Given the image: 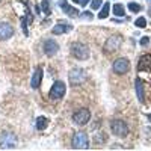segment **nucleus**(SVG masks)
<instances>
[{
  "mask_svg": "<svg viewBox=\"0 0 151 151\" xmlns=\"http://www.w3.org/2000/svg\"><path fill=\"white\" fill-rule=\"evenodd\" d=\"M71 55L77 60H86L89 59V48L83 42H73L71 44Z\"/></svg>",
  "mask_w": 151,
  "mask_h": 151,
  "instance_id": "f257e3e1",
  "label": "nucleus"
},
{
  "mask_svg": "<svg viewBox=\"0 0 151 151\" xmlns=\"http://www.w3.org/2000/svg\"><path fill=\"white\" fill-rule=\"evenodd\" d=\"M110 130H112L113 134L118 136V137H125L129 134V125L125 124L122 119H112Z\"/></svg>",
  "mask_w": 151,
  "mask_h": 151,
  "instance_id": "f03ea898",
  "label": "nucleus"
},
{
  "mask_svg": "<svg viewBox=\"0 0 151 151\" xmlns=\"http://www.w3.org/2000/svg\"><path fill=\"white\" fill-rule=\"evenodd\" d=\"M121 42H122V38L119 35H112L109 36V40L104 42L103 45V52L104 55H109V53H113V52H116V50L121 47Z\"/></svg>",
  "mask_w": 151,
  "mask_h": 151,
  "instance_id": "7ed1b4c3",
  "label": "nucleus"
},
{
  "mask_svg": "<svg viewBox=\"0 0 151 151\" xmlns=\"http://www.w3.org/2000/svg\"><path fill=\"white\" fill-rule=\"evenodd\" d=\"M130 67H132L130 65V60L127 58H118L115 62H113L112 70H113V73H115V74L122 76V74H127L130 71Z\"/></svg>",
  "mask_w": 151,
  "mask_h": 151,
  "instance_id": "20e7f679",
  "label": "nucleus"
},
{
  "mask_svg": "<svg viewBox=\"0 0 151 151\" xmlns=\"http://www.w3.org/2000/svg\"><path fill=\"white\" fill-rule=\"evenodd\" d=\"M65 91H67L65 83L60 82V80H56V82L53 83V86L50 88L48 95H50V98H53V100H60L62 97L65 95Z\"/></svg>",
  "mask_w": 151,
  "mask_h": 151,
  "instance_id": "39448f33",
  "label": "nucleus"
},
{
  "mask_svg": "<svg viewBox=\"0 0 151 151\" xmlns=\"http://www.w3.org/2000/svg\"><path fill=\"white\" fill-rule=\"evenodd\" d=\"M17 147V136L12 132H3L0 134V148H14Z\"/></svg>",
  "mask_w": 151,
  "mask_h": 151,
  "instance_id": "423d86ee",
  "label": "nucleus"
},
{
  "mask_svg": "<svg viewBox=\"0 0 151 151\" xmlns=\"http://www.w3.org/2000/svg\"><path fill=\"white\" fill-rule=\"evenodd\" d=\"M71 145H73V148H88V147H89L88 134L85 132H77V133L73 136Z\"/></svg>",
  "mask_w": 151,
  "mask_h": 151,
  "instance_id": "0eeeda50",
  "label": "nucleus"
},
{
  "mask_svg": "<svg viewBox=\"0 0 151 151\" xmlns=\"http://www.w3.org/2000/svg\"><path fill=\"white\" fill-rule=\"evenodd\" d=\"M68 79H70L71 85H80L86 79V73L82 68H74V70H71L68 73Z\"/></svg>",
  "mask_w": 151,
  "mask_h": 151,
  "instance_id": "6e6552de",
  "label": "nucleus"
},
{
  "mask_svg": "<svg viewBox=\"0 0 151 151\" xmlns=\"http://www.w3.org/2000/svg\"><path fill=\"white\" fill-rule=\"evenodd\" d=\"M89 119H91V112L88 110V109H79L77 112L73 115V121L76 122V124H79V125H85L86 122H89Z\"/></svg>",
  "mask_w": 151,
  "mask_h": 151,
  "instance_id": "1a4fd4ad",
  "label": "nucleus"
},
{
  "mask_svg": "<svg viewBox=\"0 0 151 151\" xmlns=\"http://www.w3.org/2000/svg\"><path fill=\"white\" fill-rule=\"evenodd\" d=\"M14 35V27L6 21H0V41H8Z\"/></svg>",
  "mask_w": 151,
  "mask_h": 151,
  "instance_id": "9d476101",
  "label": "nucleus"
},
{
  "mask_svg": "<svg viewBox=\"0 0 151 151\" xmlns=\"http://www.w3.org/2000/svg\"><path fill=\"white\" fill-rule=\"evenodd\" d=\"M44 53L47 56H55L58 52H59V44L55 41V40H45L44 41Z\"/></svg>",
  "mask_w": 151,
  "mask_h": 151,
  "instance_id": "9b49d317",
  "label": "nucleus"
},
{
  "mask_svg": "<svg viewBox=\"0 0 151 151\" xmlns=\"http://www.w3.org/2000/svg\"><path fill=\"white\" fill-rule=\"evenodd\" d=\"M137 70L139 71H151V55H145L137 62Z\"/></svg>",
  "mask_w": 151,
  "mask_h": 151,
  "instance_id": "f8f14e48",
  "label": "nucleus"
},
{
  "mask_svg": "<svg viewBox=\"0 0 151 151\" xmlns=\"http://www.w3.org/2000/svg\"><path fill=\"white\" fill-rule=\"evenodd\" d=\"M41 80H42V68H36V71L33 73L30 86L33 88V89H38V88H40V85H41Z\"/></svg>",
  "mask_w": 151,
  "mask_h": 151,
  "instance_id": "ddd939ff",
  "label": "nucleus"
},
{
  "mask_svg": "<svg viewBox=\"0 0 151 151\" xmlns=\"http://www.w3.org/2000/svg\"><path fill=\"white\" fill-rule=\"evenodd\" d=\"M134 88H136V95H137V100L141 103L145 101V95H144V85H142V80L139 77H136L134 80Z\"/></svg>",
  "mask_w": 151,
  "mask_h": 151,
  "instance_id": "4468645a",
  "label": "nucleus"
},
{
  "mask_svg": "<svg viewBox=\"0 0 151 151\" xmlns=\"http://www.w3.org/2000/svg\"><path fill=\"white\" fill-rule=\"evenodd\" d=\"M59 5H60V8L64 9L70 17H79V15H80V14H79V11H77V9H74V8H71V6L65 2V0H59Z\"/></svg>",
  "mask_w": 151,
  "mask_h": 151,
  "instance_id": "2eb2a0df",
  "label": "nucleus"
},
{
  "mask_svg": "<svg viewBox=\"0 0 151 151\" xmlns=\"http://www.w3.org/2000/svg\"><path fill=\"white\" fill-rule=\"evenodd\" d=\"M73 27L70 26V24H64V23H60V24H56V26L52 29V33L53 35H62V33H67L70 32Z\"/></svg>",
  "mask_w": 151,
  "mask_h": 151,
  "instance_id": "dca6fc26",
  "label": "nucleus"
},
{
  "mask_svg": "<svg viewBox=\"0 0 151 151\" xmlns=\"http://www.w3.org/2000/svg\"><path fill=\"white\" fill-rule=\"evenodd\" d=\"M35 125H36V130H45V129L48 127V118H45V116H42V115L38 116Z\"/></svg>",
  "mask_w": 151,
  "mask_h": 151,
  "instance_id": "f3484780",
  "label": "nucleus"
},
{
  "mask_svg": "<svg viewBox=\"0 0 151 151\" xmlns=\"http://www.w3.org/2000/svg\"><path fill=\"white\" fill-rule=\"evenodd\" d=\"M110 6H112V5H110L109 2L101 5V8H100V12H98V18H100V20H104V18H107V17H109Z\"/></svg>",
  "mask_w": 151,
  "mask_h": 151,
  "instance_id": "a211bd4d",
  "label": "nucleus"
},
{
  "mask_svg": "<svg viewBox=\"0 0 151 151\" xmlns=\"http://www.w3.org/2000/svg\"><path fill=\"white\" fill-rule=\"evenodd\" d=\"M113 14H115L116 17H124L125 15L124 5H121V3H115V5H113Z\"/></svg>",
  "mask_w": 151,
  "mask_h": 151,
  "instance_id": "6ab92c4d",
  "label": "nucleus"
},
{
  "mask_svg": "<svg viewBox=\"0 0 151 151\" xmlns=\"http://www.w3.org/2000/svg\"><path fill=\"white\" fill-rule=\"evenodd\" d=\"M41 6H42V11H44V14H45V15H50V14H52V8H50V0H42Z\"/></svg>",
  "mask_w": 151,
  "mask_h": 151,
  "instance_id": "aec40b11",
  "label": "nucleus"
},
{
  "mask_svg": "<svg viewBox=\"0 0 151 151\" xmlns=\"http://www.w3.org/2000/svg\"><path fill=\"white\" fill-rule=\"evenodd\" d=\"M103 5V0H91V9L92 11H98Z\"/></svg>",
  "mask_w": 151,
  "mask_h": 151,
  "instance_id": "412c9836",
  "label": "nucleus"
},
{
  "mask_svg": "<svg viewBox=\"0 0 151 151\" xmlns=\"http://www.w3.org/2000/svg\"><path fill=\"white\" fill-rule=\"evenodd\" d=\"M129 9H130L132 12H139V11H142V6H141L139 3H133V2H130V3H129Z\"/></svg>",
  "mask_w": 151,
  "mask_h": 151,
  "instance_id": "4be33fe9",
  "label": "nucleus"
},
{
  "mask_svg": "<svg viewBox=\"0 0 151 151\" xmlns=\"http://www.w3.org/2000/svg\"><path fill=\"white\" fill-rule=\"evenodd\" d=\"M134 26L136 27H145L147 26V20H145V17H139L136 21H134Z\"/></svg>",
  "mask_w": 151,
  "mask_h": 151,
  "instance_id": "5701e85b",
  "label": "nucleus"
},
{
  "mask_svg": "<svg viewBox=\"0 0 151 151\" xmlns=\"http://www.w3.org/2000/svg\"><path fill=\"white\" fill-rule=\"evenodd\" d=\"M80 18H85V20H92V18H94V15H92V12L85 11V12H82V14H80Z\"/></svg>",
  "mask_w": 151,
  "mask_h": 151,
  "instance_id": "b1692460",
  "label": "nucleus"
},
{
  "mask_svg": "<svg viewBox=\"0 0 151 151\" xmlns=\"http://www.w3.org/2000/svg\"><path fill=\"white\" fill-rule=\"evenodd\" d=\"M148 42H150V38H148V36H144L142 40H141V45H144V47H145Z\"/></svg>",
  "mask_w": 151,
  "mask_h": 151,
  "instance_id": "393cba45",
  "label": "nucleus"
},
{
  "mask_svg": "<svg viewBox=\"0 0 151 151\" xmlns=\"http://www.w3.org/2000/svg\"><path fill=\"white\" fill-rule=\"evenodd\" d=\"M91 0H80V5L82 6H88V3H89Z\"/></svg>",
  "mask_w": 151,
  "mask_h": 151,
  "instance_id": "a878e982",
  "label": "nucleus"
},
{
  "mask_svg": "<svg viewBox=\"0 0 151 151\" xmlns=\"http://www.w3.org/2000/svg\"><path fill=\"white\" fill-rule=\"evenodd\" d=\"M73 2H74V3H80V0H73Z\"/></svg>",
  "mask_w": 151,
  "mask_h": 151,
  "instance_id": "bb28decb",
  "label": "nucleus"
},
{
  "mask_svg": "<svg viewBox=\"0 0 151 151\" xmlns=\"http://www.w3.org/2000/svg\"><path fill=\"white\" fill-rule=\"evenodd\" d=\"M148 118H150V121H151V113H150V115H148Z\"/></svg>",
  "mask_w": 151,
  "mask_h": 151,
  "instance_id": "cd10ccee",
  "label": "nucleus"
},
{
  "mask_svg": "<svg viewBox=\"0 0 151 151\" xmlns=\"http://www.w3.org/2000/svg\"><path fill=\"white\" fill-rule=\"evenodd\" d=\"M148 2H150V3H151V0H148Z\"/></svg>",
  "mask_w": 151,
  "mask_h": 151,
  "instance_id": "c85d7f7f",
  "label": "nucleus"
},
{
  "mask_svg": "<svg viewBox=\"0 0 151 151\" xmlns=\"http://www.w3.org/2000/svg\"><path fill=\"white\" fill-rule=\"evenodd\" d=\"M0 2H2V0H0Z\"/></svg>",
  "mask_w": 151,
  "mask_h": 151,
  "instance_id": "c756f323",
  "label": "nucleus"
}]
</instances>
